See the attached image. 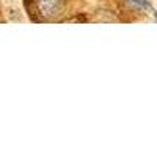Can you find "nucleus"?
Here are the masks:
<instances>
[{"instance_id":"1","label":"nucleus","mask_w":157,"mask_h":157,"mask_svg":"<svg viewBox=\"0 0 157 157\" xmlns=\"http://www.w3.org/2000/svg\"><path fill=\"white\" fill-rule=\"evenodd\" d=\"M61 8H63L61 0H38V10L41 13V16L46 19H52L57 14H60Z\"/></svg>"},{"instance_id":"2","label":"nucleus","mask_w":157,"mask_h":157,"mask_svg":"<svg viewBox=\"0 0 157 157\" xmlns=\"http://www.w3.org/2000/svg\"><path fill=\"white\" fill-rule=\"evenodd\" d=\"M129 3L134 5L135 8H140V10H149L151 8L148 0H129Z\"/></svg>"}]
</instances>
